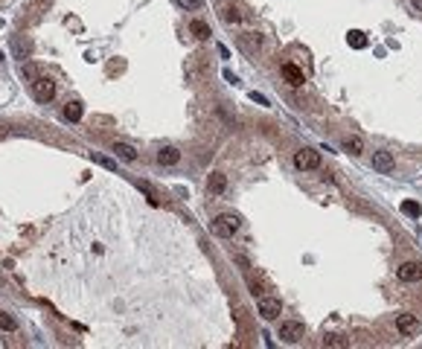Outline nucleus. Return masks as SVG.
<instances>
[{
    "label": "nucleus",
    "mask_w": 422,
    "mask_h": 349,
    "mask_svg": "<svg viewBox=\"0 0 422 349\" xmlns=\"http://www.w3.org/2000/svg\"><path fill=\"white\" fill-rule=\"evenodd\" d=\"M251 99H253V102H259V105H268V99H265V96H259V93H256V90H253V93H251Z\"/></svg>",
    "instance_id": "obj_25"
},
{
    "label": "nucleus",
    "mask_w": 422,
    "mask_h": 349,
    "mask_svg": "<svg viewBox=\"0 0 422 349\" xmlns=\"http://www.w3.org/2000/svg\"><path fill=\"white\" fill-rule=\"evenodd\" d=\"M347 41H350V47H355V50H364L367 47V38H364L361 29H353V32L347 35Z\"/></svg>",
    "instance_id": "obj_16"
},
{
    "label": "nucleus",
    "mask_w": 422,
    "mask_h": 349,
    "mask_svg": "<svg viewBox=\"0 0 422 349\" xmlns=\"http://www.w3.org/2000/svg\"><path fill=\"white\" fill-rule=\"evenodd\" d=\"M248 288H251V294H253V297H256V300L262 297V285L256 283V280H248Z\"/></svg>",
    "instance_id": "obj_22"
},
{
    "label": "nucleus",
    "mask_w": 422,
    "mask_h": 349,
    "mask_svg": "<svg viewBox=\"0 0 422 349\" xmlns=\"http://www.w3.org/2000/svg\"><path fill=\"white\" fill-rule=\"evenodd\" d=\"M242 227V218L239 216H230V213H224L213 221V233L221 236V239H230V236H236V230Z\"/></svg>",
    "instance_id": "obj_1"
},
{
    "label": "nucleus",
    "mask_w": 422,
    "mask_h": 349,
    "mask_svg": "<svg viewBox=\"0 0 422 349\" xmlns=\"http://www.w3.org/2000/svg\"><path fill=\"white\" fill-rule=\"evenodd\" d=\"M32 93L38 102H50L55 96V82H52L50 76H38L32 82Z\"/></svg>",
    "instance_id": "obj_4"
},
{
    "label": "nucleus",
    "mask_w": 422,
    "mask_h": 349,
    "mask_svg": "<svg viewBox=\"0 0 422 349\" xmlns=\"http://www.w3.org/2000/svg\"><path fill=\"white\" fill-rule=\"evenodd\" d=\"M6 134H9V128H6V125H0V137H6Z\"/></svg>",
    "instance_id": "obj_28"
},
{
    "label": "nucleus",
    "mask_w": 422,
    "mask_h": 349,
    "mask_svg": "<svg viewBox=\"0 0 422 349\" xmlns=\"http://www.w3.org/2000/svg\"><path fill=\"white\" fill-rule=\"evenodd\" d=\"M294 166L303 169V172H309V169H321V151L300 149L297 154H294Z\"/></svg>",
    "instance_id": "obj_3"
},
{
    "label": "nucleus",
    "mask_w": 422,
    "mask_h": 349,
    "mask_svg": "<svg viewBox=\"0 0 422 349\" xmlns=\"http://www.w3.org/2000/svg\"><path fill=\"white\" fill-rule=\"evenodd\" d=\"M280 73H283V79H286L291 87H300V84L306 82V73L297 64H283V67H280Z\"/></svg>",
    "instance_id": "obj_9"
},
{
    "label": "nucleus",
    "mask_w": 422,
    "mask_h": 349,
    "mask_svg": "<svg viewBox=\"0 0 422 349\" xmlns=\"http://www.w3.org/2000/svg\"><path fill=\"white\" fill-rule=\"evenodd\" d=\"M0 329H6V332H17V320L12 315H6V312H0Z\"/></svg>",
    "instance_id": "obj_18"
},
{
    "label": "nucleus",
    "mask_w": 422,
    "mask_h": 349,
    "mask_svg": "<svg viewBox=\"0 0 422 349\" xmlns=\"http://www.w3.org/2000/svg\"><path fill=\"white\" fill-rule=\"evenodd\" d=\"M373 169H376L379 175H393V169H396L393 154H390V151H376V154H373Z\"/></svg>",
    "instance_id": "obj_7"
},
{
    "label": "nucleus",
    "mask_w": 422,
    "mask_h": 349,
    "mask_svg": "<svg viewBox=\"0 0 422 349\" xmlns=\"http://www.w3.org/2000/svg\"><path fill=\"white\" fill-rule=\"evenodd\" d=\"M399 280L402 283H420L422 280V262H405V265H399Z\"/></svg>",
    "instance_id": "obj_8"
},
{
    "label": "nucleus",
    "mask_w": 422,
    "mask_h": 349,
    "mask_svg": "<svg viewBox=\"0 0 422 349\" xmlns=\"http://www.w3.org/2000/svg\"><path fill=\"white\" fill-rule=\"evenodd\" d=\"M402 213L411 218H420L422 216V204L420 201H402Z\"/></svg>",
    "instance_id": "obj_17"
},
{
    "label": "nucleus",
    "mask_w": 422,
    "mask_h": 349,
    "mask_svg": "<svg viewBox=\"0 0 422 349\" xmlns=\"http://www.w3.org/2000/svg\"><path fill=\"white\" fill-rule=\"evenodd\" d=\"M283 315V303L277 297H259V317L262 320H277Z\"/></svg>",
    "instance_id": "obj_5"
},
{
    "label": "nucleus",
    "mask_w": 422,
    "mask_h": 349,
    "mask_svg": "<svg viewBox=\"0 0 422 349\" xmlns=\"http://www.w3.org/2000/svg\"><path fill=\"white\" fill-rule=\"evenodd\" d=\"M411 3H414V9H420L422 12V0H411Z\"/></svg>",
    "instance_id": "obj_27"
},
{
    "label": "nucleus",
    "mask_w": 422,
    "mask_h": 349,
    "mask_svg": "<svg viewBox=\"0 0 422 349\" xmlns=\"http://www.w3.org/2000/svg\"><path fill=\"white\" fill-rule=\"evenodd\" d=\"M23 76H26V79H38V70H35L32 64H26L23 67Z\"/></svg>",
    "instance_id": "obj_24"
},
{
    "label": "nucleus",
    "mask_w": 422,
    "mask_h": 349,
    "mask_svg": "<svg viewBox=\"0 0 422 349\" xmlns=\"http://www.w3.org/2000/svg\"><path fill=\"white\" fill-rule=\"evenodd\" d=\"M396 329L411 338V335H420L422 332V323H420V317H417V315H399V317H396Z\"/></svg>",
    "instance_id": "obj_6"
},
{
    "label": "nucleus",
    "mask_w": 422,
    "mask_h": 349,
    "mask_svg": "<svg viewBox=\"0 0 422 349\" xmlns=\"http://www.w3.org/2000/svg\"><path fill=\"white\" fill-rule=\"evenodd\" d=\"M221 20L233 26V23H239V20H242V12H239V9H221Z\"/></svg>",
    "instance_id": "obj_19"
},
{
    "label": "nucleus",
    "mask_w": 422,
    "mask_h": 349,
    "mask_svg": "<svg viewBox=\"0 0 422 349\" xmlns=\"http://www.w3.org/2000/svg\"><path fill=\"white\" fill-rule=\"evenodd\" d=\"M64 116H67L70 122H79V119H82V102L70 99L67 105H64Z\"/></svg>",
    "instance_id": "obj_13"
},
{
    "label": "nucleus",
    "mask_w": 422,
    "mask_h": 349,
    "mask_svg": "<svg viewBox=\"0 0 422 349\" xmlns=\"http://www.w3.org/2000/svg\"><path fill=\"white\" fill-rule=\"evenodd\" d=\"M344 151H350L353 157H358V154L364 151V140H361V137H347V140H344Z\"/></svg>",
    "instance_id": "obj_14"
},
{
    "label": "nucleus",
    "mask_w": 422,
    "mask_h": 349,
    "mask_svg": "<svg viewBox=\"0 0 422 349\" xmlns=\"http://www.w3.org/2000/svg\"><path fill=\"white\" fill-rule=\"evenodd\" d=\"M224 79H227V82H230V84H239V79H236V76H233V73H230V70H224Z\"/></svg>",
    "instance_id": "obj_26"
},
{
    "label": "nucleus",
    "mask_w": 422,
    "mask_h": 349,
    "mask_svg": "<svg viewBox=\"0 0 422 349\" xmlns=\"http://www.w3.org/2000/svg\"><path fill=\"white\" fill-rule=\"evenodd\" d=\"M207 189H210L213 195H224V189H227V178H224L221 172H213V175L207 178Z\"/></svg>",
    "instance_id": "obj_11"
},
{
    "label": "nucleus",
    "mask_w": 422,
    "mask_h": 349,
    "mask_svg": "<svg viewBox=\"0 0 422 349\" xmlns=\"http://www.w3.org/2000/svg\"><path fill=\"white\" fill-rule=\"evenodd\" d=\"M280 338L286 341V344H297V341H303L306 338V326L300 320H283V326H280Z\"/></svg>",
    "instance_id": "obj_2"
},
{
    "label": "nucleus",
    "mask_w": 422,
    "mask_h": 349,
    "mask_svg": "<svg viewBox=\"0 0 422 349\" xmlns=\"http://www.w3.org/2000/svg\"><path fill=\"white\" fill-rule=\"evenodd\" d=\"M181 160V151L175 149V146H163V149L157 151V163L160 166H175Z\"/></svg>",
    "instance_id": "obj_10"
},
{
    "label": "nucleus",
    "mask_w": 422,
    "mask_h": 349,
    "mask_svg": "<svg viewBox=\"0 0 422 349\" xmlns=\"http://www.w3.org/2000/svg\"><path fill=\"white\" fill-rule=\"evenodd\" d=\"M323 347H335V349H344V347H347V341H344L341 335H326V338H323Z\"/></svg>",
    "instance_id": "obj_20"
},
{
    "label": "nucleus",
    "mask_w": 422,
    "mask_h": 349,
    "mask_svg": "<svg viewBox=\"0 0 422 349\" xmlns=\"http://www.w3.org/2000/svg\"><path fill=\"white\" fill-rule=\"evenodd\" d=\"M114 151H117L122 160H128V163H134V160H137V151L131 149L128 143H114Z\"/></svg>",
    "instance_id": "obj_15"
},
{
    "label": "nucleus",
    "mask_w": 422,
    "mask_h": 349,
    "mask_svg": "<svg viewBox=\"0 0 422 349\" xmlns=\"http://www.w3.org/2000/svg\"><path fill=\"white\" fill-rule=\"evenodd\" d=\"M178 6H184V9H198L201 0H178Z\"/></svg>",
    "instance_id": "obj_23"
},
{
    "label": "nucleus",
    "mask_w": 422,
    "mask_h": 349,
    "mask_svg": "<svg viewBox=\"0 0 422 349\" xmlns=\"http://www.w3.org/2000/svg\"><path fill=\"white\" fill-rule=\"evenodd\" d=\"M93 160H96L99 166H105L108 172H117V163H114V160H108V157H96V154H93Z\"/></svg>",
    "instance_id": "obj_21"
},
{
    "label": "nucleus",
    "mask_w": 422,
    "mask_h": 349,
    "mask_svg": "<svg viewBox=\"0 0 422 349\" xmlns=\"http://www.w3.org/2000/svg\"><path fill=\"white\" fill-rule=\"evenodd\" d=\"M189 32L195 35V38H201V41H207V38H210V26H207V23H204V20H189Z\"/></svg>",
    "instance_id": "obj_12"
}]
</instances>
